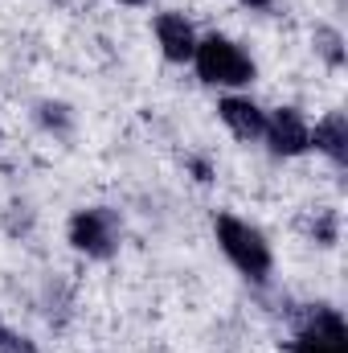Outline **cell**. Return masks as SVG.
I'll return each mask as SVG.
<instances>
[{"instance_id": "obj_10", "label": "cell", "mask_w": 348, "mask_h": 353, "mask_svg": "<svg viewBox=\"0 0 348 353\" xmlns=\"http://www.w3.org/2000/svg\"><path fill=\"white\" fill-rule=\"evenodd\" d=\"M0 353H37V350H33V341H29V337L12 333V329L0 321Z\"/></svg>"}, {"instance_id": "obj_7", "label": "cell", "mask_w": 348, "mask_h": 353, "mask_svg": "<svg viewBox=\"0 0 348 353\" xmlns=\"http://www.w3.org/2000/svg\"><path fill=\"white\" fill-rule=\"evenodd\" d=\"M156 41H160V50H164L168 62H193L197 33L184 21V12H160L156 17Z\"/></svg>"}, {"instance_id": "obj_2", "label": "cell", "mask_w": 348, "mask_h": 353, "mask_svg": "<svg viewBox=\"0 0 348 353\" xmlns=\"http://www.w3.org/2000/svg\"><path fill=\"white\" fill-rule=\"evenodd\" d=\"M213 230H217V243H221L226 259L238 267L246 279L262 283L270 275V263L274 259H270V243L262 239V230H254L250 222H242L234 214H217L213 218Z\"/></svg>"}, {"instance_id": "obj_12", "label": "cell", "mask_w": 348, "mask_h": 353, "mask_svg": "<svg viewBox=\"0 0 348 353\" xmlns=\"http://www.w3.org/2000/svg\"><path fill=\"white\" fill-rule=\"evenodd\" d=\"M242 4H246V8H270L274 0H242Z\"/></svg>"}, {"instance_id": "obj_13", "label": "cell", "mask_w": 348, "mask_h": 353, "mask_svg": "<svg viewBox=\"0 0 348 353\" xmlns=\"http://www.w3.org/2000/svg\"><path fill=\"white\" fill-rule=\"evenodd\" d=\"M119 4H144V0H119Z\"/></svg>"}, {"instance_id": "obj_4", "label": "cell", "mask_w": 348, "mask_h": 353, "mask_svg": "<svg viewBox=\"0 0 348 353\" xmlns=\"http://www.w3.org/2000/svg\"><path fill=\"white\" fill-rule=\"evenodd\" d=\"M291 353H348V333L340 312L328 304H316V312L307 316V325L291 341Z\"/></svg>"}, {"instance_id": "obj_9", "label": "cell", "mask_w": 348, "mask_h": 353, "mask_svg": "<svg viewBox=\"0 0 348 353\" xmlns=\"http://www.w3.org/2000/svg\"><path fill=\"white\" fill-rule=\"evenodd\" d=\"M340 46H345V41H340V33H336V29H328V25H320V29H316V50H320L332 66H340V62H345V50H340Z\"/></svg>"}, {"instance_id": "obj_3", "label": "cell", "mask_w": 348, "mask_h": 353, "mask_svg": "<svg viewBox=\"0 0 348 353\" xmlns=\"http://www.w3.org/2000/svg\"><path fill=\"white\" fill-rule=\"evenodd\" d=\"M119 234H123L119 214L107 205H90V210H78L70 218V243L87 259H111L119 251Z\"/></svg>"}, {"instance_id": "obj_8", "label": "cell", "mask_w": 348, "mask_h": 353, "mask_svg": "<svg viewBox=\"0 0 348 353\" xmlns=\"http://www.w3.org/2000/svg\"><path fill=\"white\" fill-rule=\"evenodd\" d=\"M312 148L324 152L332 165H345L348 161V119L340 115V111L324 115V119L312 128Z\"/></svg>"}, {"instance_id": "obj_11", "label": "cell", "mask_w": 348, "mask_h": 353, "mask_svg": "<svg viewBox=\"0 0 348 353\" xmlns=\"http://www.w3.org/2000/svg\"><path fill=\"white\" fill-rule=\"evenodd\" d=\"M41 123H45V128H58V132H66L70 115H66V107H62V103H41Z\"/></svg>"}, {"instance_id": "obj_1", "label": "cell", "mask_w": 348, "mask_h": 353, "mask_svg": "<svg viewBox=\"0 0 348 353\" xmlns=\"http://www.w3.org/2000/svg\"><path fill=\"white\" fill-rule=\"evenodd\" d=\"M193 62H197L201 83H209V87H250L254 74H259L254 70V58L238 41H230L221 33L201 37L197 50H193Z\"/></svg>"}, {"instance_id": "obj_6", "label": "cell", "mask_w": 348, "mask_h": 353, "mask_svg": "<svg viewBox=\"0 0 348 353\" xmlns=\"http://www.w3.org/2000/svg\"><path fill=\"white\" fill-rule=\"evenodd\" d=\"M217 115H221V123L238 140H262V132H266V111H262L259 103L242 99V94H226L217 103Z\"/></svg>"}, {"instance_id": "obj_5", "label": "cell", "mask_w": 348, "mask_h": 353, "mask_svg": "<svg viewBox=\"0 0 348 353\" xmlns=\"http://www.w3.org/2000/svg\"><path fill=\"white\" fill-rule=\"evenodd\" d=\"M266 144L274 157H303L312 148V123L303 119L299 107H279L266 115Z\"/></svg>"}]
</instances>
